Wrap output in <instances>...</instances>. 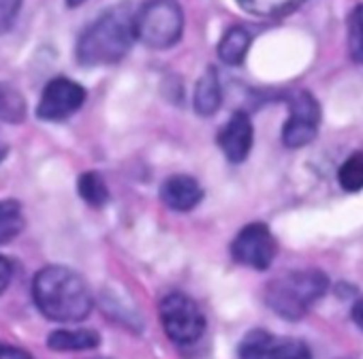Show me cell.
Listing matches in <instances>:
<instances>
[{"label":"cell","mask_w":363,"mask_h":359,"mask_svg":"<svg viewBox=\"0 0 363 359\" xmlns=\"http://www.w3.org/2000/svg\"><path fill=\"white\" fill-rule=\"evenodd\" d=\"M33 297L41 314L58 323H79L92 310V295L84 278L62 265H48L37 272Z\"/></svg>","instance_id":"cell-1"},{"label":"cell","mask_w":363,"mask_h":359,"mask_svg":"<svg viewBox=\"0 0 363 359\" xmlns=\"http://www.w3.org/2000/svg\"><path fill=\"white\" fill-rule=\"evenodd\" d=\"M348 50L357 62H363V5L354 7L348 18Z\"/></svg>","instance_id":"cell-19"},{"label":"cell","mask_w":363,"mask_h":359,"mask_svg":"<svg viewBox=\"0 0 363 359\" xmlns=\"http://www.w3.org/2000/svg\"><path fill=\"white\" fill-rule=\"evenodd\" d=\"M11 278H13V267H11V263L3 255H0V293H3L9 287Z\"/></svg>","instance_id":"cell-22"},{"label":"cell","mask_w":363,"mask_h":359,"mask_svg":"<svg viewBox=\"0 0 363 359\" xmlns=\"http://www.w3.org/2000/svg\"><path fill=\"white\" fill-rule=\"evenodd\" d=\"M22 0H0V37L7 35L20 16Z\"/></svg>","instance_id":"cell-20"},{"label":"cell","mask_w":363,"mask_h":359,"mask_svg":"<svg viewBox=\"0 0 363 359\" xmlns=\"http://www.w3.org/2000/svg\"><path fill=\"white\" fill-rule=\"evenodd\" d=\"M86 3V0H67V5L69 7H79V5H84Z\"/></svg>","instance_id":"cell-25"},{"label":"cell","mask_w":363,"mask_h":359,"mask_svg":"<svg viewBox=\"0 0 363 359\" xmlns=\"http://www.w3.org/2000/svg\"><path fill=\"white\" fill-rule=\"evenodd\" d=\"M160 199L167 208L175 212H191L203 199V189L195 177L186 173H177L167 177L160 187Z\"/></svg>","instance_id":"cell-11"},{"label":"cell","mask_w":363,"mask_h":359,"mask_svg":"<svg viewBox=\"0 0 363 359\" xmlns=\"http://www.w3.org/2000/svg\"><path fill=\"white\" fill-rule=\"evenodd\" d=\"M337 182L346 193L363 189V152H352L337 169Z\"/></svg>","instance_id":"cell-17"},{"label":"cell","mask_w":363,"mask_h":359,"mask_svg":"<svg viewBox=\"0 0 363 359\" xmlns=\"http://www.w3.org/2000/svg\"><path fill=\"white\" fill-rule=\"evenodd\" d=\"M238 3L255 16L278 18V16L293 11L301 0H238Z\"/></svg>","instance_id":"cell-18"},{"label":"cell","mask_w":363,"mask_h":359,"mask_svg":"<svg viewBox=\"0 0 363 359\" xmlns=\"http://www.w3.org/2000/svg\"><path fill=\"white\" fill-rule=\"evenodd\" d=\"M84 101L86 90L82 84L69 77H56L48 82V86L43 88L37 105V116L48 122H62L71 118L75 111H79Z\"/></svg>","instance_id":"cell-8"},{"label":"cell","mask_w":363,"mask_h":359,"mask_svg":"<svg viewBox=\"0 0 363 359\" xmlns=\"http://www.w3.org/2000/svg\"><path fill=\"white\" fill-rule=\"evenodd\" d=\"M255 128L246 111H235L218 133V145L231 162H244L252 150Z\"/></svg>","instance_id":"cell-10"},{"label":"cell","mask_w":363,"mask_h":359,"mask_svg":"<svg viewBox=\"0 0 363 359\" xmlns=\"http://www.w3.org/2000/svg\"><path fill=\"white\" fill-rule=\"evenodd\" d=\"M24 229V212L22 206L13 199L0 201V244L16 240Z\"/></svg>","instance_id":"cell-15"},{"label":"cell","mask_w":363,"mask_h":359,"mask_svg":"<svg viewBox=\"0 0 363 359\" xmlns=\"http://www.w3.org/2000/svg\"><path fill=\"white\" fill-rule=\"evenodd\" d=\"M3 156H5V152H3V150H0V158H3Z\"/></svg>","instance_id":"cell-26"},{"label":"cell","mask_w":363,"mask_h":359,"mask_svg":"<svg viewBox=\"0 0 363 359\" xmlns=\"http://www.w3.org/2000/svg\"><path fill=\"white\" fill-rule=\"evenodd\" d=\"M289 120L282 128V141L286 148H303L314 141L320 126V107L318 101L301 90L295 92L289 101Z\"/></svg>","instance_id":"cell-7"},{"label":"cell","mask_w":363,"mask_h":359,"mask_svg":"<svg viewBox=\"0 0 363 359\" xmlns=\"http://www.w3.org/2000/svg\"><path fill=\"white\" fill-rule=\"evenodd\" d=\"M329 289V278L318 270L286 272L267 285L265 302L267 306L289 319H301Z\"/></svg>","instance_id":"cell-3"},{"label":"cell","mask_w":363,"mask_h":359,"mask_svg":"<svg viewBox=\"0 0 363 359\" xmlns=\"http://www.w3.org/2000/svg\"><path fill=\"white\" fill-rule=\"evenodd\" d=\"M77 193L92 208H101L109 199V191H107L105 180L96 171H86V173L79 175V180H77Z\"/></svg>","instance_id":"cell-16"},{"label":"cell","mask_w":363,"mask_h":359,"mask_svg":"<svg viewBox=\"0 0 363 359\" xmlns=\"http://www.w3.org/2000/svg\"><path fill=\"white\" fill-rule=\"evenodd\" d=\"M231 255L238 263L252 270H267L276 257V240L267 225H246L231 244Z\"/></svg>","instance_id":"cell-9"},{"label":"cell","mask_w":363,"mask_h":359,"mask_svg":"<svg viewBox=\"0 0 363 359\" xmlns=\"http://www.w3.org/2000/svg\"><path fill=\"white\" fill-rule=\"evenodd\" d=\"M220 103H223V86H220L218 73L214 67H208L195 88V96H193L195 111L208 118L220 109Z\"/></svg>","instance_id":"cell-12"},{"label":"cell","mask_w":363,"mask_h":359,"mask_svg":"<svg viewBox=\"0 0 363 359\" xmlns=\"http://www.w3.org/2000/svg\"><path fill=\"white\" fill-rule=\"evenodd\" d=\"M184 31V13L175 0H150L135 13V37L150 50L173 48Z\"/></svg>","instance_id":"cell-4"},{"label":"cell","mask_w":363,"mask_h":359,"mask_svg":"<svg viewBox=\"0 0 363 359\" xmlns=\"http://www.w3.org/2000/svg\"><path fill=\"white\" fill-rule=\"evenodd\" d=\"M101 344V336L92 329H56L48 338V346L60 353L90 350Z\"/></svg>","instance_id":"cell-13"},{"label":"cell","mask_w":363,"mask_h":359,"mask_svg":"<svg viewBox=\"0 0 363 359\" xmlns=\"http://www.w3.org/2000/svg\"><path fill=\"white\" fill-rule=\"evenodd\" d=\"M252 37L246 28L242 26H233L225 33V37L218 43V56L225 65L229 67H238L246 60L248 50H250Z\"/></svg>","instance_id":"cell-14"},{"label":"cell","mask_w":363,"mask_h":359,"mask_svg":"<svg viewBox=\"0 0 363 359\" xmlns=\"http://www.w3.org/2000/svg\"><path fill=\"white\" fill-rule=\"evenodd\" d=\"M0 359H33V355L22 350V348H18V346L0 344Z\"/></svg>","instance_id":"cell-21"},{"label":"cell","mask_w":363,"mask_h":359,"mask_svg":"<svg viewBox=\"0 0 363 359\" xmlns=\"http://www.w3.org/2000/svg\"><path fill=\"white\" fill-rule=\"evenodd\" d=\"M352 321L363 329V299H359L352 308Z\"/></svg>","instance_id":"cell-24"},{"label":"cell","mask_w":363,"mask_h":359,"mask_svg":"<svg viewBox=\"0 0 363 359\" xmlns=\"http://www.w3.org/2000/svg\"><path fill=\"white\" fill-rule=\"evenodd\" d=\"M9 101H11V92L0 86V118L13 116V105H20V103H9Z\"/></svg>","instance_id":"cell-23"},{"label":"cell","mask_w":363,"mask_h":359,"mask_svg":"<svg viewBox=\"0 0 363 359\" xmlns=\"http://www.w3.org/2000/svg\"><path fill=\"white\" fill-rule=\"evenodd\" d=\"M160 323L175 344H195L206 333V314L199 304L184 293H169L158 306Z\"/></svg>","instance_id":"cell-5"},{"label":"cell","mask_w":363,"mask_h":359,"mask_svg":"<svg viewBox=\"0 0 363 359\" xmlns=\"http://www.w3.org/2000/svg\"><path fill=\"white\" fill-rule=\"evenodd\" d=\"M135 13L128 5H118L101 13L77 41V62L84 67L116 65L135 41Z\"/></svg>","instance_id":"cell-2"},{"label":"cell","mask_w":363,"mask_h":359,"mask_svg":"<svg viewBox=\"0 0 363 359\" xmlns=\"http://www.w3.org/2000/svg\"><path fill=\"white\" fill-rule=\"evenodd\" d=\"M240 359H312V350L299 338L276 336L265 329L248 331L240 346Z\"/></svg>","instance_id":"cell-6"}]
</instances>
